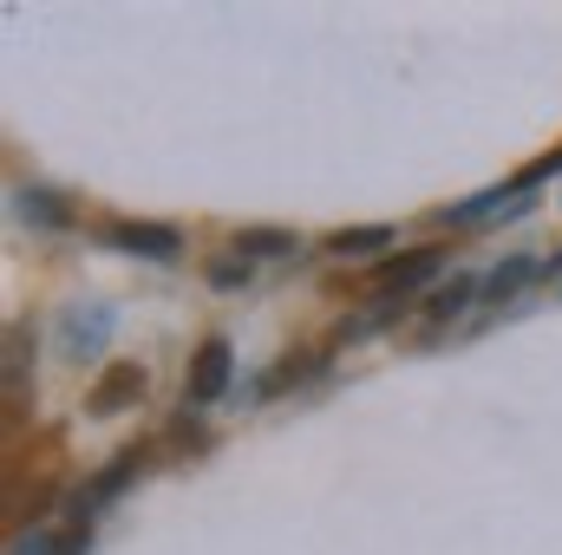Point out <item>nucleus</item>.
Returning <instances> with one entry per match:
<instances>
[{
	"mask_svg": "<svg viewBox=\"0 0 562 555\" xmlns=\"http://www.w3.org/2000/svg\"><path fill=\"white\" fill-rule=\"evenodd\" d=\"M99 242L132 249V256H157V262L183 249V236H177L170 223H99Z\"/></svg>",
	"mask_w": 562,
	"mask_h": 555,
	"instance_id": "obj_1",
	"label": "nucleus"
},
{
	"mask_svg": "<svg viewBox=\"0 0 562 555\" xmlns=\"http://www.w3.org/2000/svg\"><path fill=\"white\" fill-rule=\"evenodd\" d=\"M229 340L223 333H210L203 347H196V366H190V406H216L223 399V386H229Z\"/></svg>",
	"mask_w": 562,
	"mask_h": 555,
	"instance_id": "obj_2",
	"label": "nucleus"
},
{
	"mask_svg": "<svg viewBox=\"0 0 562 555\" xmlns=\"http://www.w3.org/2000/svg\"><path fill=\"white\" fill-rule=\"evenodd\" d=\"M138 393H144V373L132 366V360H119V366H105V373L92 380V393H86V406H92L99 418H112V412H125V406H132Z\"/></svg>",
	"mask_w": 562,
	"mask_h": 555,
	"instance_id": "obj_3",
	"label": "nucleus"
},
{
	"mask_svg": "<svg viewBox=\"0 0 562 555\" xmlns=\"http://www.w3.org/2000/svg\"><path fill=\"white\" fill-rule=\"evenodd\" d=\"M445 269V249H413V256H393L386 269H380V287L393 294V301H406L413 287H425V281Z\"/></svg>",
	"mask_w": 562,
	"mask_h": 555,
	"instance_id": "obj_4",
	"label": "nucleus"
},
{
	"mask_svg": "<svg viewBox=\"0 0 562 555\" xmlns=\"http://www.w3.org/2000/svg\"><path fill=\"white\" fill-rule=\"evenodd\" d=\"M144 457H150L144 444H138V451H119V464L92 477V490H86V503H105V497H119V490H125V484H132V477L144 471ZM86 503H79V510H86Z\"/></svg>",
	"mask_w": 562,
	"mask_h": 555,
	"instance_id": "obj_5",
	"label": "nucleus"
},
{
	"mask_svg": "<svg viewBox=\"0 0 562 555\" xmlns=\"http://www.w3.org/2000/svg\"><path fill=\"white\" fill-rule=\"evenodd\" d=\"M334 256H373V249H393V229L386 223H360V229H334L327 236Z\"/></svg>",
	"mask_w": 562,
	"mask_h": 555,
	"instance_id": "obj_6",
	"label": "nucleus"
},
{
	"mask_svg": "<svg viewBox=\"0 0 562 555\" xmlns=\"http://www.w3.org/2000/svg\"><path fill=\"white\" fill-rule=\"evenodd\" d=\"M236 249L243 256H294L301 236L294 229H236Z\"/></svg>",
	"mask_w": 562,
	"mask_h": 555,
	"instance_id": "obj_7",
	"label": "nucleus"
},
{
	"mask_svg": "<svg viewBox=\"0 0 562 555\" xmlns=\"http://www.w3.org/2000/svg\"><path fill=\"white\" fill-rule=\"evenodd\" d=\"M471 294H477V281H471V275H458V281H451V287H438V294L425 301V320H431V327H438V320H458Z\"/></svg>",
	"mask_w": 562,
	"mask_h": 555,
	"instance_id": "obj_8",
	"label": "nucleus"
},
{
	"mask_svg": "<svg viewBox=\"0 0 562 555\" xmlns=\"http://www.w3.org/2000/svg\"><path fill=\"white\" fill-rule=\"evenodd\" d=\"M20 216H33V223L59 229V223H66V203H53V190H20Z\"/></svg>",
	"mask_w": 562,
	"mask_h": 555,
	"instance_id": "obj_9",
	"label": "nucleus"
},
{
	"mask_svg": "<svg viewBox=\"0 0 562 555\" xmlns=\"http://www.w3.org/2000/svg\"><path fill=\"white\" fill-rule=\"evenodd\" d=\"M524 281H530V262L517 256V262H504V269H491V275H484V294H491V301H510Z\"/></svg>",
	"mask_w": 562,
	"mask_h": 555,
	"instance_id": "obj_10",
	"label": "nucleus"
},
{
	"mask_svg": "<svg viewBox=\"0 0 562 555\" xmlns=\"http://www.w3.org/2000/svg\"><path fill=\"white\" fill-rule=\"evenodd\" d=\"M314 366H321V353H307V360H294V366L281 360V366H276V373H269V380H262V386H269V393H281V386H294V380H307Z\"/></svg>",
	"mask_w": 562,
	"mask_h": 555,
	"instance_id": "obj_11",
	"label": "nucleus"
},
{
	"mask_svg": "<svg viewBox=\"0 0 562 555\" xmlns=\"http://www.w3.org/2000/svg\"><path fill=\"white\" fill-rule=\"evenodd\" d=\"M210 287H243V262H210Z\"/></svg>",
	"mask_w": 562,
	"mask_h": 555,
	"instance_id": "obj_12",
	"label": "nucleus"
}]
</instances>
